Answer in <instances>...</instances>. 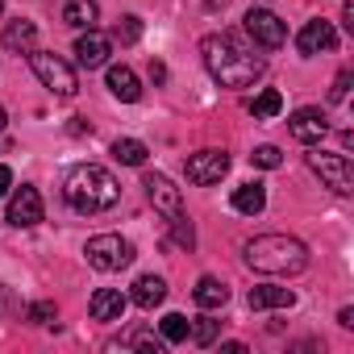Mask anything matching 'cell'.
Returning a JSON list of instances; mask_svg holds the SVG:
<instances>
[{"mask_svg": "<svg viewBox=\"0 0 354 354\" xmlns=\"http://www.w3.org/2000/svg\"><path fill=\"white\" fill-rule=\"evenodd\" d=\"M279 109H283V96H279L275 88H267V92H259V96L250 100V113H254V117H275Z\"/></svg>", "mask_w": 354, "mask_h": 354, "instance_id": "obj_24", "label": "cell"}, {"mask_svg": "<svg viewBox=\"0 0 354 354\" xmlns=\"http://www.w3.org/2000/svg\"><path fill=\"white\" fill-rule=\"evenodd\" d=\"M63 21H67L71 30H96V21H100V5H96V0H67Z\"/></svg>", "mask_w": 354, "mask_h": 354, "instance_id": "obj_17", "label": "cell"}, {"mask_svg": "<svg viewBox=\"0 0 354 354\" xmlns=\"http://www.w3.org/2000/svg\"><path fill=\"white\" fill-rule=\"evenodd\" d=\"M188 317L184 313H167L162 321H158V337L167 342V346H175V342H188Z\"/></svg>", "mask_w": 354, "mask_h": 354, "instance_id": "obj_22", "label": "cell"}, {"mask_svg": "<svg viewBox=\"0 0 354 354\" xmlns=\"http://www.w3.org/2000/svg\"><path fill=\"white\" fill-rule=\"evenodd\" d=\"M234 209L246 213V217L263 213V209H267V188H263V184H242V188H234Z\"/></svg>", "mask_w": 354, "mask_h": 354, "instance_id": "obj_20", "label": "cell"}, {"mask_svg": "<svg viewBox=\"0 0 354 354\" xmlns=\"http://www.w3.org/2000/svg\"><path fill=\"white\" fill-rule=\"evenodd\" d=\"M246 263L263 275H296L308 267V246L300 238H288V234H263V238H250L246 242Z\"/></svg>", "mask_w": 354, "mask_h": 354, "instance_id": "obj_3", "label": "cell"}, {"mask_svg": "<svg viewBox=\"0 0 354 354\" xmlns=\"http://www.w3.org/2000/svg\"><path fill=\"white\" fill-rule=\"evenodd\" d=\"M225 5H230V0H205V9H213V13H217V9H225Z\"/></svg>", "mask_w": 354, "mask_h": 354, "instance_id": "obj_37", "label": "cell"}, {"mask_svg": "<svg viewBox=\"0 0 354 354\" xmlns=\"http://www.w3.org/2000/svg\"><path fill=\"white\" fill-rule=\"evenodd\" d=\"M13 308H17V300H13V292H9L5 283H0V317H9Z\"/></svg>", "mask_w": 354, "mask_h": 354, "instance_id": "obj_32", "label": "cell"}, {"mask_svg": "<svg viewBox=\"0 0 354 354\" xmlns=\"http://www.w3.org/2000/svg\"><path fill=\"white\" fill-rule=\"evenodd\" d=\"M26 317H30V321H34V325H50V321H55V317H59V308H55V300H34V304H30V313H26Z\"/></svg>", "mask_w": 354, "mask_h": 354, "instance_id": "obj_29", "label": "cell"}, {"mask_svg": "<svg viewBox=\"0 0 354 354\" xmlns=\"http://www.w3.org/2000/svg\"><path fill=\"white\" fill-rule=\"evenodd\" d=\"M337 321H342L346 329H354V308H342V313H337Z\"/></svg>", "mask_w": 354, "mask_h": 354, "instance_id": "obj_35", "label": "cell"}, {"mask_svg": "<svg viewBox=\"0 0 354 354\" xmlns=\"http://www.w3.org/2000/svg\"><path fill=\"white\" fill-rule=\"evenodd\" d=\"M201 59L221 88H250L263 75V59L254 50H246L234 34H209L201 42Z\"/></svg>", "mask_w": 354, "mask_h": 354, "instance_id": "obj_1", "label": "cell"}, {"mask_svg": "<svg viewBox=\"0 0 354 354\" xmlns=\"http://www.w3.org/2000/svg\"><path fill=\"white\" fill-rule=\"evenodd\" d=\"M129 346H133V350H154V354H158L167 342H162V337H150V333H133V337H129Z\"/></svg>", "mask_w": 354, "mask_h": 354, "instance_id": "obj_30", "label": "cell"}, {"mask_svg": "<svg viewBox=\"0 0 354 354\" xmlns=\"http://www.w3.org/2000/svg\"><path fill=\"white\" fill-rule=\"evenodd\" d=\"M30 67H34V75H38L55 96H75V92H80L75 67H71L67 59H59L55 50H30Z\"/></svg>", "mask_w": 354, "mask_h": 354, "instance_id": "obj_4", "label": "cell"}, {"mask_svg": "<svg viewBox=\"0 0 354 354\" xmlns=\"http://www.w3.org/2000/svg\"><path fill=\"white\" fill-rule=\"evenodd\" d=\"M5 121H9V117H5V109H0V129H5Z\"/></svg>", "mask_w": 354, "mask_h": 354, "instance_id": "obj_38", "label": "cell"}, {"mask_svg": "<svg viewBox=\"0 0 354 354\" xmlns=\"http://www.w3.org/2000/svg\"><path fill=\"white\" fill-rule=\"evenodd\" d=\"M146 154H150V150H146L138 138H117V142H113V158H117V162H125V167H142V162H146Z\"/></svg>", "mask_w": 354, "mask_h": 354, "instance_id": "obj_23", "label": "cell"}, {"mask_svg": "<svg viewBox=\"0 0 354 354\" xmlns=\"http://www.w3.org/2000/svg\"><path fill=\"white\" fill-rule=\"evenodd\" d=\"M192 300H196L201 308H221V304L230 300V288H225L221 279H213V275H201L196 288H192Z\"/></svg>", "mask_w": 354, "mask_h": 354, "instance_id": "obj_19", "label": "cell"}, {"mask_svg": "<svg viewBox=\"0 0 354 354\" xmlns=\"http://www.w3.org/2000/svg\"><path fill=\"white\" fill-rule=\"evenodd\" d=\"M109 92L117 96V100H125V104H133L138 96H142V84H138V75L129 71V67H109Z\"/></svg>", "mask_w": 354, "mask_h": 354, "instance_id": "obj_18", "label": "cell"}, {"mask_svg": "<svg viewBox=\"0 0 354 354\" xmlns=\"http://www.w3.org/2000/svg\"><path fill=\"white\" fill-rule=\"evenodd\" d=\"M296 46H300V55H321V50H333L337 46V30L329 26V21H304V30L296 34Z\"/></svg>", "mask_w": 354, "mask_h": 354, "instance_id": "obj_13", "label": "cell"}, {"mask_svg": "<svg viewBox=\"0 0 354 354\" xmlns=\"http://www.w3.org/2000/svg\"><path fill=\"white\" fill-rule=\"evenodd\" d=\"M125 296L117 292V288H100L96 296H92V304H88V313H92V321H121L125 317Z\"/></svg>", "mask_w": 354, "mask_h": 354, "instance_id": "obj_14", "label": "cell"}, {"mask_svg": "<svg viewBox=\"0 0 354 354\" xmlns=\"http://www.w3.org/2000/svg\"><path fill=\"white\" fill-rule=\"evenodd\" d=\"M38 221H42V196H38V188L21 184V188L9 196V225L30 230V225H38Z\"/></svg>", "mask_w": 354, "mask_h": 354, "instance_id": "obj_10", "label": "cell"}, {"mask_svg": "<svg viewBox=\"0 0 354 354\" xmlns=\"http://www.w3.org/2000/svg\"><path fill=\"white\" fill-rule=\"evenodd\" d=\"M221 350H225V354H246V346H242V342H225Z\"/></svg>", "mask_w": 354, "mask_h": 354, "instance_id": "obj_36", "label": "cell"}, {"mask_svg": "<svg viewBox=\"0 0 354 354\" xmlns=\"http://www.w3.org/2000/svg\"><path fill=\"white\" fill-rule=\"evenodd\" d=\"M142 188H146V196H150V205L171 221V217H180L184 213V196H180V188H175L167 175H146L142 180Z\"/></svg>", "mask_w": 354, "mask_h": 354, "instance_id": "obj_9", "label": "cell"}, {"mask_svg": "<svg viewBox=\"0 0 354 354\" xmlns=\"http://www.w3.org/2000/svg\"><path fill=\"white\" fill-rule=\"evenodd\" d=\"M188 333H192L196 346H213V342H217V321H213V317H196V321L188 325Z\"/></svg>", "mask_w": 354, "mask_h": 354, "instance_id": "obj_25", "label": "cell"}, {"mask_svg": "<svg viewBox=\"0 0 354 354\" xmlns=\"http://www.w3.org/2000/svg\"><path fill=\"white\" fill-rule=\"evenodd\" d=\"M138 38H142V21H138V17H121V21H117V30H113V42L133 46Z\"/></svg>", "mask_w": 354, "mask_h": 354, "instance_id": "obj_26", "label": "cell"}, {"mask_svg": "<svg viewBox=\"0 0 354 354\" xmlns=\"http://www.w3.org/2000/svg\"><path fill=\"white\" fill-rule=\"evenodd\" d=\"M225 171H230V154H225V150H196V154L188 158V180L201 184V188L221 184Z\"/></svg>", "mask_w": 354, "mask_h": 354, "instance_id": "obj_8", "label": "cell"}, {"mask_svg": "<svg viewBox=\"0 0 354 354\" xmlns=\"http://www.w3.org/2000/svg\"><path fill=\"white\" fill-rule=\"evenodd\" d=\"M346 96H350V71H342V75L333 80V92H329V100H333V104H342Z\"/></svg>", "mask_w": 354, "mask_h": 354, "instance_id": "obj_31", "label": "cell"}, {"mask_svg": "<svg viewBox=\"0 0 354 354\" xmlns=\"http://www.w3.org/2000/svg\"><path fill=\"white\" fill-rule=\"evenodd\" d=\"M129 300H133L138 308H154V304H162V300H167V283H162L158 275H138V279H133Z\"/></svg>", "mask_w": 354, "mask_h": 354, "instance_id": "obj_16", "label": "cell"}, {"mask_svg": "<svg viewBox=\"0 0 354 354\" xmlns=\"http://www.w3.org/2000/svg\"><path fill=\"white\" fill-rule=\"evenodd\" d=\"M63 196L75 213H104L121 201V184L96 162H80L71 167V175L63 180Z\"/></svg>", "mask_w": 354, "mask_h": 354, "instance_id": "obj_2", "label": "cell"}, {"mask_svg": "<svg viewBox=\"0 0 354 354\" xmlns=\"http://www.w3.org/2000/svg\"><path fill=\"white\" fill-rule=\"evenodd\" d=\"M250 308L254 313H263V308H292L296 304V292L292 288H271V283H263V288H250Z\"/></svg>", "mask_w": 354, "mask_h": 354, "instance_id": "obj_15", "label": "cell"}, {"mask_svg": "<svg viewBox=\"0 0 354 354\" xmlns=\"http://www.w3.org/2000/svg\"><path fill=\"white\" fill-rule=\"evenodd\" d=\"M150 75H154V84H162L167 80V67L162 63H150Z\"/></svg>", "mask_w": 354, "mask_h": 354, "instance_id": "obj_34", "label": "cell"}, {"mask_svg": "<svg viewBox=\"0 0 354 354\" xmlns=\"http://www.w3.org/2000/svg\"><path fill=\"white\" fill-rule=\"evenodd\" d=\"M34 38H38V26L34 21H9V30H5V46L9 50H30L34 46Z\"/></svg>", "mask_w": 354, "mask_h": 354, "instance_id": "obj_21", "label": "cell"}, {"mask_svg": "<svg viewBox=\"0 0 354 354\" xmlns=\"http://www.w3.org/2000/svg\"><path fill=\"white\" fill-rule=\"evenodd\" d=\"M246 34H250L263 50H279V46L288 42V30H283V21H279L271 9H250V13H246Z\"/></svg>", "mask_w": 354, "mask_h": 354, "instance_id": "obj_7", "label": "cell"}, {"mask_svg": "<svg viewBox=\"0 0 354 354\" xmlns=\"http://www.w3.org/2000/svg\"><path fill=\"white\" fill-rule=\"evenodd\" d=\"M109 46H113V42H109L100 30H84V34L75 38V63L88 67V71H96V67L109 63Z\"/></svg>", "mask_w": 354, "mask_h": 354, "instance_id": "obj_11", "label": "cell"}, {"mask_svg": "<svg viewBox=\"0 0 354 354\" xmlns=\"http://www.w3.org/2000/svg\"><path fill=\"white\" fill-rule=\"evenodd\" d=\"M0 13H5V0H0Z\"/></svg>", "mask_w": 354, "mask_h": 354, "instance_id": "obj_39", "label": "cell"}, {"mask_svg": "<svg viewBox=\"0 0 354 354\" xmlns=\"http://www.w3.org/2000/svg\"><path fill=\"white\" fill-rule=\"evenodd\" d=\"M9 188H13V171L0 167V196H9Z\"/></svg>", "mask_w": 354, "mask_h": 354, "instance_id": "obj_33", "label": "cell"}, {"mask_svg": "<svg viewBox=\"0 0 354 354\" xmlns=\"http://www.w3.org/2000/svg\"><path fill=\"white\" fill-rule=\"evenodd\" d=\"M171 234H175V242H180V246H188V250L196 246V234H192V221H188L184 213H180V217H171Z\"/></svg>", "mask_w": 354, "mask_h": 354, "instance_id": "obj_28", "label": "cell"}, {"mask_svg": "<svg viewBox=\"0 0 354 354\" xmlns=\"http://www.w3.org/2000/svg\"><path fill=\"white\" fill-rule=\"evenodd\" d=\"M288 129H292V138H296V142L317 146V142L329 133V121H325V113H321V109H300V113H292Z\"/></svg>", "mask_w": 354, "mask_h": 354, "instance_id": "obj_12", "label": "cell"}, {"mask_svg": "<svg viewBox=\"0 0 354 354\" xmlns=\"http://www.w3.org/2000/svg\"><path fill=\"white\" fill-rule=\"evenodd\" d=\"M250 162H254V167H263V171H275V167L283 162V154H279V146H254Z\"/></svg>", "mask_w": 354, "mask_h": 354, "instance_id": "obj_27", "label": "cell"}, {"mask_svg": "<svg viewBox=\"0 0 354 354\" xmlns=\"http://www.w3.org/2000/svg\"><path fill=\"white\" fill-rule=\"evenodd\" d=\"M308 167L321 175V180L337 192V196H350L354 192V162L346 154H325V150H313L308 154Z\"/></svg>", "mask_w": 354, "mask_h": 354, "instance_id": "obj_6", "label": "cell"}, {"mask_svg": "<svg viewBox=\"0 0 354 354\" xmlns=\"http://www.w3.org/2000/svg\"><path fill=\"white\" fill-rule=\"evenodd\" d=\"M84 254H88V263L96 271H121V267L133 263V246L121 234H96V238H88Z\"/></svg>", "mask_w": 354, "mask_h": 354, "instance_id": "obj_5", "label": "cell"}]
</instances>
